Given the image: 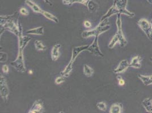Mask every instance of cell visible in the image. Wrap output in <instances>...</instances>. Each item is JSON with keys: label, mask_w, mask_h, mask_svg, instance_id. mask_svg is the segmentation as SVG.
<instances>
[{"label": "cell", "mask_w": 152, "mask_h": 113, "mask_svg": "<svg viewBox=\"0 0 152 113\" xmlns=\"http://www.w3.org/2000/svg\"><path fill=\"white\" fill-rule=\"evenodd\" d=\"M1 25L18 37L22 35V27L18 21V12L12 15L1 16Z\"/></svg>", "instance_id": "obj_1"}, {"label": "cell", "mask_w": 152, "mask_h": 113, "mask_svg": "<svg viewBox=\"0 0 152 113\" xmlns=\"http://www.w3.org/2000/svg\"><path fill=\"white\" fill-rule=\"evenodd\" d=\"M31 40V38L27 36H23V35L18 36L19 42V52L18 55L15 61L11 63L12 66L15 68L18 71L20 72H25L26 71V67L24 62V58L23 54V51L26 45Z\"/></svg>", "instance_id": "obj_2"}, {"label": "cell", "mask_w": 152, "mask_h": 113, "mask_svg": "<svg viewBox=\"0 0 152 113\" xmlns=\"http://www.w3.org/2000/svg\"><path fill=\"white\" fill-rule=\"evenodd\" d=\"M110 28V25L108 19L101 21L100 23L94 29L90 31L83 32L82 37L88 38L91 36H99L102 33L107 31Z\"/></svg>", "instance_id": "obj_3"}, {"label": "cell", "mask_w": 152, "mask_h": 113, "mask_svg": "<svg viewBox=\"0 0 152 113\" xmlns=\"http://www.w3.org/2000/svg\"><path fill=\"white\" fill-rule=\"evenodd\" d=\"M89 46V45H86L75 47L73 49L72 56V58L70 61L69 63L68 64V66L66 67V68L63 71L61 72V75L63 76L65 78L69 76L70 73L71 72L72 69H73V63H74V62L76 61V58L83 51L87 50Z\"/></svg>", "instance_id": "obj_4"}, {"label": "cell", "mask_w": 152, "mask_h": 113, "mask_svg": "<svg viewBox=\"0 0 152 113\" xmlns=\"http://www.w3.org/2000/svg\"><path fill=\"white\" fill-rule=\"evenodd\" d=\"M117 19H116V25L118 28V31L116 32V34L115 35V36L118 38L119 40V43L120 44L121 47L123 48L127 44V40L124 36L123 32L122 31V27H121V14H117Z\"/></svg>", "instance_id": "obj_5"}, {"label": "cell", "mask_w": 152, "mask_h": 113, "mask_svg": "<svg viewBox=\"0 0 152 113\" xmlns=\"http://www.w3.org/2000/svg\"><path fill=\"white\" fill-rule=\"evenodd\" d=\"M127 1V0H114L113 5L116 8L119 14H125L131 18H133L134 14L128 11L126 9Z\"/></svg>", "instance_id": "obj_6"}, {"label": "cell", "mask_w": 152, "mask_h": 113, "mask_svg": "<svg viewBox=\"0 0 152 113\" xmlns=\"http://www.w3.org/2000/svg\"><path fill=\"white\" fill-rule=\"evenodd\" d=\"M137 23L141 30L145 32L146 36L149 38L152 31V27L151 23H149L146 19H141Z\"/></svg>", "instance_id": "obj_7"}, {"label": "cell", "mask_w": 152, "mask_h": 113, "mask_svg": "<svg viewBox=\"0 0 152 113\" xmlns=\"http://www.w3.org/2000/svg\"><path fill=\"white\" fill-rule=\"evenodd\" d=\"M98 37L99 36H95V38L93 41V43L91 45H89L87 50L90 53L94 54L95 56H103L104 55L102 54L101 51L99 49V45H98Z\"/></svg>", "instance_id": "obj_8"}, {"label": "cell", "mask_w": 152, "mask_h": 113, "mask_svg": "<svg viewBox=\"0 0 152 113\" xmlns=\"http://www.w3.org/2000/svg\"><path fill=\"white\" fill-rule=\"evenodd\" d=\"M9 94V91L7 85V80L3 76H1V96L3 100L7 102Z\"/></svg>", "instance_id": "obj_9"}, {"label": "cell", "mask_w": 152, "mask_h": 113, "mask_svg": "<svg viewBox=\"0 0 152 113\" xmlns=\"http://www.w3.org/2000/svg\"><path fill=\"white\" fill-rule=\"evenodd\" d=\"M129 66H130V64L129 63L127 60L126 59L123 60L121 61V63H119L117 68L114 70V72L115 74L121 73L125 71Z\"/></svg>", "instance_id": "obj_10"}, {"label": "cell", "mask_w": 152, "mask_h": 113, "mask_svg": "<svg viewBox=\"0 0 152 113\" xmlns=\"http://www.w3.org/2000/svg\"><path fill=\"white\" fill-rule=\"evenodd\" d=\"M43 110V107L42 102L40 100L36 101L34 105H32L31 109H30L29 113H42V110Z\"/></svg>", "instance_id": "obj_11"}, {"label": "cell", "mask_w": 152, "mask_h": 113, "mask_svg": "<svg viewBox=\"0 0 152 113\" xmlns=\"http://www.w3.org/2000/svg\"><path fill=\"white\" fill-rule=\"evenodd\" d=\"M61 47V45L60 44H56L53 46L52 51H51V58L53 61H56L58 59L60 56L59 49Z\"/></svg>", "instance_id": "obj_12"}, {"label": "cell", "mask_w": 152, "mask_h": 113, "mask_svg": "<svg viewBox=\"0 0 152 113\" xmlns=\"http://www.w3.org/2000/svg\"><path fill=\"white\" fill-rule=\"evenodd\" d=\"M142 60V57L140 56H137L133 57V59H132L130 63V66L133 67L136 69H139L141 66V62Z\"/></svg>", "instance_id": "obj_13"}, {"label": "cell", "mask_w": 152, "mask_h": 113, "mask_svg": "<svg viewBox=\"0 0 152 113\" xmlns=\"http://www.w3.org/2000/svg\"><path fill=\"white\" fill-rule=\"evenodd\" d=\"M26 4L30 7L32 10L35 12V13H40L42 14L43 12V10H42L38 5L35 4L34 2L31 1V0H26Z\"/></svg>", "instance_id": "obj_14"}, {"label": "cell", "mask_w": 152, "mask_h": 113, "mask_svg": "<svg viewBox=\"0 0 152 113\" xmlns=\"http://www.w3.org/2000/svg\"><path fill=\"white\" fill-rule=\"evenodd\" d=\"M142 105L148 112L152 113V98L148 97L145 99L142 102Z\"/></svg>", "instance_id": "obj_15"}, {"label": "cell", "mask_w": 152, "mask_h": 113, "mask_svg": "<svg viewBox=\"0 0 152 113\" xmlns=\"http://www.w3.org/2000/svg\"><path fill=\"white\" fill-rule=\"evenodd\" d=\"M119 14V12H118V10L116 9V8L115 7L114 5H113L112 7H111L109 9V10H108L107 13H106L105 15H104L103 16V17L102 18L101 20V21H102V20H104V19H108L109 17H110L112 16L113 15H114V14Z\"/></svg>", "instance_id": "obj_16"}, {"label": "cell", "mask_w": 152, "mask_h": 113, "mask_svg": "<svg viewBox=\"0 0 152 113\" xmlns=\"http://www.w3.org/2000/svg\"><path fill=\"white\" fill-rule=\"evenodd\" d=\"M26 33L29 34V35H42L44 34V27H39L33 28V29H30L26 32Z\"/></svg>", "instance_id": "obj_17"}, {"label": "cell", "mask_w": 152, "mask_h": 113, "mask_svg": "<svg viewBox=\"0 0 152 113\" xmlns=\"http://www.w3.org/2000/svg\"><path fill=\"white\" fill-rule=\"evenodd\" d=\"M90 0H63V3L66 5H72L74 3H80L85 6H88V3Z\"/></svg>", "instance_id": "obj_18"}, {"label": "cell", "mask_w": 152, "mask_h": 113, "mask_svg": "<svg viewBox=\"0 0 152 113\" xmlns=\"http://www.w3.org/2000/svg\"><path fill=\"white\" fill-rule=\"evenodd\" d=\"M138 78L145 85L152 84V75L144 76L139 74L138 75Z\"/></svg>", "instance_id": "obj_19"}, {"label": "cell", "mask_w": 152, "mask_h": 113, "mask_svg": "<svg viewBox=\"0 0 152 113\" xmlns=\"http://www.w3.org/2000/svg\"><path fill=\"white\" fill-rule=\"evenodd\" d=\"M122 105L121 104H115L113 105L110 110V113H121L122 111Z\"/></svg>", "instance_id": "obj_20"}, {"label": "cell", "mask_w": 152, "mask_h": 113, "mask_svg": "<svg viewBox=\"0 0 152 113\" xmlns=\"http://www.w3.org/2000/svg\"><path fill=\"white\" fill-rule=\"evenodd\" d=\"M34 44L36 49L38 51H43L47 49V47L42 43V41L40 40H36L34 42Z\"/></svg>", "instance_id": "obj_21"}, {"label": "cell", "mask_w": 152, "mask_h": 113, "mask_svg": "<svg viewBox=\"0 0 152 113\" xmlns=\"http://www.w3.org/2000/svg\"><path fill=\"white\" fill-rule=\"evenodd\" d=\"M83 73L86 76L90 77L93 75L94 73V70L92 68L89 67V66L85 64L83 66Z\"/></svg>", "instance_id": "obj_22"}, {"label": "cell", "mask_w": 152, "mask_h": 113, "mask_svg": "<svg viewBox=\"0 0 152 113\" xmlns=\"http://www.w3.org/2000/svg\"><path fill=\"white\" fill-rule=\"evenodd\" d=\"M42 14L45 16V18H47V19H50V20H51L55 22V23H58V19H57V17H56L53 15L51 14V13H48L47 12L43 11Z\"/></svg>", "instance_id": "obj_23"}, {"label": "cell", "mask_w": 152, "mask_h": 113, "mask_svg": "<svg viewBox=\"0 0 152 113\" xmlns=\"http://www.w3.org/2000/svg\"><path fill=\"white\" fill-rule=\"evenodd\" d=\"M88 7L89 9V11L90 12H93L95 10H96V7H97V4L95 3V2H94L93 1H90L88 5Z\"/></svg>", "instance_id": "obj_24"}, {"label": "cell", "mask_w": 152, "mask_h": 113, "mask_svg": "<svg viewBox=\"0 0 152 113\" xmlns=\"http://www.w3.org/2000/svg\"><path fill=\"white\" fill-rule=\"evenodd\" d=\"M117 43H119V40L118 39V38L114 36V37L112 38V40L111 41L110 43L108 45V47L110 48H113L114 46Z\"/></svg>", "instance_id": "obj_25"}, {"label": "cell", "mask_w": 152, "mask_h": 113, "mask_svg": "<svg viewBox=\"0 0 152 113\" xmlns=\"http://www.w3.org/2000/svg\"><path fill=\"white\" fill-rule=\"evenodd\" d=\"M96 106L102 111H105L106 110V105L103 102H99L97 103Z\"/></svg>", "instance_id": "obj_26"}, {"label": "cell", "mask_w": 152, "mask_h": 113, "mask_svg": "<svg viewBox=\"0 0 152 113\" xmlns=\"http://www.w3.org/2000/svg\"><path fill=\"white\" fill-rule=\"evenodd\" d=\"M65 77H64L63 76L61 75L60 77H58L56 78V80H55V83L56 84H60L61 83H63L65 81Z\"/></svg>", "instance_id": "obj_27"}, {"label": "cell", "mask_w": 152, "mask_h": 113, "mask_svg": "<svg viewBox=\"0 0 152 113\" xmlns=\"http://www.w3.org/2000/svg\"><path fill=\"white\" fill-rule=\"evenodd\" d=\"M7 59V54L5 53L1 52V62H4Z\"/></svg>", "instance_id": "obj_28"}, {"label": "cell", "mask_w": 152, "mask_h": 113, "mask_svg": "<svg viewBox=\"0 0 152 113\" xmlns=\"http://www.w3.org/2000/svg\"><path fill=\"white\" fill-rule=\"evenodd\" d=\"M117 79L118 80V83H119V85L123 86L125 84V82L124 80L123 79V78H121V76L120 75H118L117 76Z\"/></svg>", "instance_id": "obj_29"}, {"label": "cell", "mask_w": 152, "mask_h": 113, "mask_svg": "<svg viewBox=\"0 0 152 113\" xmlns=\"http://www.w3.org/2000/svg\"><path fill=\"white\" fill-rule=\"evenodd\" d=\"M20 13L21 14L23 15H25V16H27V15H28L29 14V13H28V12L27 11V10L26 9H25V8H24V7L21 8V9H20Z\"/></svg>", "instance_id": "obj_30"}, {"label": "cell", "mask_w": 152, "mask_h": 113, "mask_svg": "<svg viewBox=\"0 0 152 113\" xmlns=\"http://www.w3.org/2000/svg\"><path fill=\"white\" fill-rule=\"evenodd\" d=\"M2 70L5 74H7L9 72V67L7 65H4L2 67Z\"/></svg>", "instance_id": "obj_31"}, {"label": "cell", "mask_w": 152, "mask_h": 113, "mask_svg": "<svg viewBox=\"0 0 152 113\" xmlns=\"http://www.w3.org/2000/svg\"><path fill=\"white\" fill-rule=\"evenodd\" d=\"M83 25L86 28H90L91 26V24L89 21H85L84 23H83Z\"/></svg>", "instance_id": "obj_32"}, {"label": "cell", "mask_w": 152, "mask_h": 113, "mask_svg": "<svg viewBox=\"0 0 152 113\" xmlns=\"http://www.w3.org/2000/svg\"><path fill=\"white\" fill-rule=\"evenodd\" d=\"M44 1H45V2L46 4H49L50 5H52L51 2L50 1H49V0H44Z\"/></svg>", "instance_id": "obj_33"}, {"label": "cell", "mask_w": 152, "mask_h": 113, "mask_svg": "<svg viewBox=\"0 0 152 113\" xmlns=\"http://www.w3.org/2000/svg\"><path fill=\"white\" fill-rule=\"evenodd\" d=\"M32 73H33V72L31 70H30V71H28V74H32Z\"/></svg>", "instance_id": "obj_34"}, {"label": "cell", "mask_w": 152, "mask_h": 113, "mask_svg": "<svg viewBox=\"0 0 152 113\" xmlns=\"http://www.w3.org/2000/svg\"><path fill=\"white\" fill-rule=\"evenodd\" d=\"M150 4H152V0H147Z\"/></svg>", "instance_id": "obj_35"}, {"label": "cell", "mask_w": 152, "mask_h": 113, "mask_svg": "<svg viewBox=\"0 0 152 113\" xmlns=\"http://www.w3.org/2000/svg\"><path fill=\"white\" fill-rule=\"evenodd\" d=\"M150 61H151V62H152V58H150Z\"/></svg>", "instance_id": "obj_36"}, {"label": "cell", "mask_w": 152, "mask_h": 113, "mask_svg": "<svg viewBox=\"0 0 152 113\" xmlns=\"http://www.w3.org/2000/svg\"><path fill=\"white\" fill-rule=\"evenodd\" d=\"M151 25H152V20L151 21Z\"/></svg>", "instance_id": "obj_37"}]
</instances>
